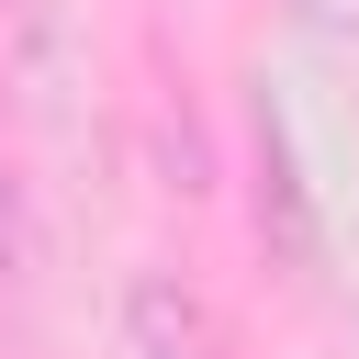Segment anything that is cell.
<instances>
[{"instance_id": "277c9868", "label": "cell", "mask_w": 359, "mask_h": 359, "mask_svg": "<svg viewBox=\"0 0 359 359\" xmlns=\"http://www.w3.org/2000/svg\"><path fill=\"white\" fill-rule=\"evenodd\" d=\"M22 258H34V224H22V168L0 157V280H22Z\"/></svg>"}, {"instance_id": "3957f363", "label": "cell", "mask_w": 359, "mask_h": 359, "mask_svg": "<svg viewBox=\"0 0 359 359\" xmlns=\"http://www.w3.org/2000/svg\"><path fill=\"white\" fill-rule=\"evenodd\" d=\"M135 337H146L157 359H202V314H191V292L146 280V292H135Z\"/></svg>"}, {"instance_id": "7a4b0ae2", "label": "cell", "mask_w": 359, "mask_h": 359, "mask_svg": "<svg viewBox=\"0 0 359 359\" xmlns=\"http://www.w3.org/2000/svg\"><path fill=\"white\" fill-rule=\"evenodd\" d=\"M56 79V0H0V90L45 101Z\"/></svg>"}, {"instance_id": "6da1fadb", "label": "cell", "mask_w": 359, "mask_h": 359, "mask_svg": "<svg viewBox=\"0 0 359 359\" xmlns=\"http://www.w3.org/2000/svg\"><path fill=\"white\" fill-rule=\"evenodd\" d=\"M258 236H280V258H292V269L314 258V213H303L292 135H280V112H269V101H258Z\"/></svg>"}]
</instances>
